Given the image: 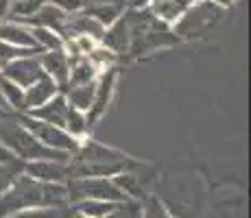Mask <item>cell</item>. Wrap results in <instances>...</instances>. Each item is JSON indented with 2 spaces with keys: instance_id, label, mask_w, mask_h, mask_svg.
I'll use <instances>...</instances> for the list:
<instances>
[{
  "instance_id": "7c38bea8",
  "label": "cell",
  "mask_w": 251,
  "mask_h": 218,
  "mask_svg": "<svg viewBox=\"0 0 251 218\" xmlns=\"http://www.w3.org/2000/svg\"><path fill=\"white\" fill-rule=\"evenodd\" d=\"M68 109H70V103L66 100L64 92H59V94H55L50 100H48V103L42 105V107L31 109V111H24V114H28L31 118L42 120V122H50V124H55V127L64 129Z\"/></svg>"
},
{
  "instance_id": "7402d4cb",
  "label": "cell",
  "mask_w": 251,
  "mask_h": 218,
  "mask_svg": "<svg viewBox=\"0 0 251 218\" xmlns=\"http://www.w3.org/2000/svg\"><path fill=\"white\" fill-rule=\"evenodd\" d=\"M123 205V203H112V201H94V198H90V201H79L75 203V210L76 214L85 216V218H105L107 214H112L114 210H118V207Z\"/></svg>"
},
{
  "instance_id": "f1b7e54d",
  "label": "cell",
  "mask_w": 251,
  "mask_h": 218,
  "mask_svg": "<svg viewBox=\"0 0 251 218\" xmlns=\"http://www.w3.org/2000/svg\"><path fill=\"white\" fill-rule=\"evenodd\" d=\"M24 55H37V50H28V48H18V46H11V44H7V42L0 40V68L7 66L9 61L18 59V57H24Z\"/></svg>"
},
{
  "instance_id": "ab89813d",
  "label": "cell",
  "mask_w": 251,
  "mask_h": 218,
  "mask_svg": "<svg viewBox=\"0 0 251 218\" xmlns=\"http://www.w3.org/2000/svg\"><path fill=\"white\" fill-rule=\"evenodd\" d=\"M151 2H155V0H151Z\"/></svg>"
},
{
  "instance_id": "ac0fdd59",
  "label": "cell",
  "mask_w": 251,
  "mask_h": 218,
  "mask_svg": "<svg viewBox=\"0 0 251 218\" xmlns=\"http://www.w3.org/2000/svg\"><path fill=\"white\" fill-rule=\"evenodd\" d=\"M100 72L88 61V57H75L70 59V72H68V85H83V83H92V81L99 79Z\"/></svg>"
},
{
  "instance_id": "5bb4252c",
  "label": "cell",
  "mask_w": 251,
  "mask_h": 218,
  "mask_svg": "<svg viewBox=\"0 0 251 218\" xmlns=\"http://www.w3.org/2000/svg\"><path fill=\"white\" fill-rule=\"evenodd\" d=\"M55 94H59V85H57L50 76L44 74L42 79H37L35 83L24 90V111L42 107V105L48 103Z\"/></svg>"
},
{
  "instance_id": "f35d334b",
  "label": "cell",
  "mask_w": 251,
  "mask_h": 218,
  "mask_svg": "<svg viewBox=\"0 0 251 218\" xmlns=\"http://www.w3.org/2000/svg\"><path fill=\"white\" fill-rule=\"evenodd\" d=\"M0 107H4V103H2V94H0Z\"/></svg>"
},
{
  "instance_id": "e0dca14e",
  "label": "cell",
  "mask_w": 251,
  "mask_h": 218,
  "mask_svg": "<svg viewBox=\"0 0 251 218\" xmlns=\"http://www.w3.org/2000/svg\"><path fill=\"white\" fill-rule=\"evenodd\" d=\"M192 2L195 0H155V2H151L149 9L160 22H164L166 26H173L192 7Z\"/></svg>"
},
{
  "instance_id": "83f0119b",
  "label": "cell",
  "mask_w": 251,
  "mask_h": 218,
  "mask_svg": "<svg viewBox=\"0 0 251 218\" xmlns=\"http://www.w3.org/2000/svg\"><path fill=\"white\" fill-rule=\"evenodd\" d=\"M24 172V162L20 159H11V162L0 164V196L11 188V183Z\"/></svg>"
},
{
  "instance_id": "30bf717a",
  "label": "cell",
  "mask_w": 251,
  "mask_h": 218,
  "mask_svg": "<svg viewBox=\"0 0 251 218\" xmlns=\"http://www.w3.org/2000/svg\"><path fill=\"white\" fill-rule=\"evenodd\" d=\"M37 59H40V66H42V70H44V74L50 76V79L59 85V92H64L66 85H68V72H70V57L66 55L64 48L42 50V52H37Z\"/></svg>"
},
{
  "instance_id": "d6a6232c",
  "label": "cell",
  "mask_w": 251,
  "mask_h": 218,
  "mask_svg": "<svg viewBox=\"0 0 251 218\" xmlns=\"http://www.w3.org/2000/svg\"><path fill=\"white\" fill-rule=\"evenodd\" d=\"M151 0H127V9H149Z\"/></svg>"
},
{
  "instance_id": "836d02e7",
  "label": "cell",
  "mask_w": 251,
  "mask_h": 218,
  "mask_svg": "<svg viewBox=\"0 0 251 218\" xmlns=\"http://www.w3.org/2000/svg\"><path fill=\"white\" fill-rule=\"evenodd\" d=\"M11 159H18L16 155H13L11 151H9L4 144H0V164H4V162H11Z\"/></svg>"
},
{
  "instance_id": "8992f818",
  "label": "cell",
  "mask_w": 251,
  "mask_h": 218,
  "mask_svg": "<svg viewBox=\"0 0 251 218\" xmlns=\"http://www.w3.org/2000/svg\"><path fill=\"white\" fill-rule=\"evenodd\" d=\"M68 203L79 201H112V203H129V198L116 188L112 177H76L66 181Z\"/></svg>"
},
{
  "instance_id": "484cf974",
  "label": "cell",
  "mask_w": 251,
  "mask_h": 218,
  "mask_svg": "<svg viewBox=\"0 0 251 218\" xmlns=\"http://www.w3.org/2000/svg\"><path fill=\"white\" fill-rule=\"evenodd\" d=\"M85 13H90L96 22H100L103 26H109L114 20H118L120 16L125 13L123 7H116L112 2H105V4H94V7H85Z\"/></svg>"
},
{
  "instance_id": "d590c367",
  "label": "cell",
  "mask_w": 251,
  "mask_h": 218,
  "mask_svg": "<svg viewBox=\"0 0 251 218\" xmlns=\"http://www.w3.org/2000/svg\"><path fill=\"white\" fill-rule=\"evenodd\" d=\"M127 218H140V207L136 203H127Z\"/></svg>"
},
{
  "instance_id": "7a4b0ae2",
  "label": "cell",
  "mask_w": 251,
  "mask_h": 218,
  "mask_svg": "<svg viewBox=\"0 0 251 218\" xmlns=\"http://www.w3.org/2000/svg\"><path fill=\"white\" fill-rule=\"evenodd\" d=\"M136 168H140V164L129 159L125 153L85 138L79 142V148L68 159V179L114 177V174L136 170Z\"/></svg>"
},
{
  "instance_id": "8fae6325",
  "label": "cell",
  "mask_w": 251,
  "mask_h": 218,
  "mask_svg": "<svg viewBox=\"0 0 251 218\" xmlns=\"http://www.w3.org/2000/svg\"><path fill=\"white\" fill-rule=\"evenodd\" d=\"M24 174L48 183H66L68 164L55 162V159H33V162H24Z\"/></svg>"
},
{
  "instance_id": "1f68e13d",
  "label": "cell",
  "mask_w": 251,
  "mask_h": 218,
  "mask_svg": "<svg viewBox=\"0 0 251 218\" xmlns=\"http://www.w3.org/2000/svg\"><path fill=\"white\" fill-rule=\"evenodd\" d=\"M50 2L57 4V7H59L61 11H66V13H76V11H81V9L85 7L83 0H50Z\"/></svg>"
},
{
  "instance_id": "9c48e42d",
  "label": "cell",
  "mask_w": 251,
  "mask_h": 218,
  "mask_svg": "<svg viewBox=\"0 0 251 218\" xmlns=\"http://www.w3.org/2000/svg\"><path fill=\"white\" fill-rule=\"evenodd\" d=\"M0 76L13 81V83L20 85L22 90H26L28 85H33L37 79L44 76V70H42L37 55H24V57H18V59L9 61L7 66L0 68Z\"/></svg>"
},
{
  "instance_id": "ffe728a7",
  "label": "cell",
  "mask_w": 251,
  "mask_h": 218,
  "mask_svg": "<svg viewBox=\"0 0 251 218\" xmlns=\"http://www.w3.org/2000/svg\"><path fill=\"white\" fill-rule=\"evenodd\" d=\"M0 94H2L4 109L9 114H24V90L20 85L0 76Z\"/></svg>"
},
{
  "instance_id": "9a60e30c",
  "label": "cell",
  "mask_w": 251,
  "mask_h": 218,
  "mask_svg": "<svg viewBox=\"0 0 251 218\" xmlns=\"http://www.w3.org/2000/svg\"><path fill=\"white\" fill-rule=\"evenodd\" d=\"M68 20V13L61 11L57 4H52L50 0H46L44 4H42V9L35 13V16L31 18V20H26L24 24L26 26H44V28H50V31H55L57 35L61 37V31H64V24Z\"/></svg>"
},
{
  "instance_id": "603a6c76",
  "label": "cell",
  "mask_w": 251,
  "mask_h": 218,
  "mask_svg": "<svg viewBox=\"0 0 251 218\" xmlns=\"http://www.w3.org/2000/svg\"><path fill=\"white\" fill-rule=\"evenodd\" d=\"M44 2L46 0H11L9 2V20L24 24L40 11Z\"/></svg>"
},
{
  "instance_id": "60d3db41",
  "label": "cell",
  "mask_w": 251,
  "mask_h": 218,
  "mask_svg": "<svg viewBox=\"0 0 251 218\" xmlns=\"http://www.w3.org/2000/svg\"><path fill=\"white\" fill-rule=\"evenodd\" d=\"M195 2H199V0H195Z\"/></svg>"
},
{
  "instance_id": "2e32d148",
  "label": "cell",
  "mask_w": 251,
  "mask_h": 218,
  "mask_svg": "<svg viewBox=\"0 0 251 218\" xmlns=\"http://www.w3.org/2000/svg\"><path fill=\"white\" fill-rule=\"evenodd\" d=\"M0 40L11 44V46L18 48H28V50H37L35 42L31 37V31H28L26 24H20L16 20H2L0 22ZM40 52V50H37Z\"/></svg>"
},
{
  "instance_id": "d6986e66",
  "label": "cell",
  "mask_w": 251,
  "mask_h": 218,
  "mask_svg": "<svg viewBox=\"0 0 251 218\" xmlns=\"http://www.w3.org/2000/svg\"><path fill=\"white\" fill-rule=\"evenodd\" d=\"M112 181L116 183L120 192H123L127 198H136V201H142L144 198V186H142V177L136 172V170H127V172H120V174H114Z\"/></svg>"
},
{
  "instance_id": "4316f807",
  "label": "cell",
  "mask_w": 251,
  "mask_h": 218,
  "mask_svg": "<svg viewBox=\"0 0 251 218\" xmlns=\"http://www.w3.org/2000/svg\"><path fill=\"white\" fill-rule=\"evenodd\" d=\"M88 61L99 72H105V70H109V68H116V64H118V55L112 52L109 48H105L103 44H99V46L88 55Z\"/></svg>"
},
{
  "instance_id": "6da1fadb",
  "label": "cell",
  "mask_w": 251,
  "mask_h": 218,
  "mask_svg": "<svg viewBox=\"0 0 251 218\" xmlns=\"http://www.w3.org/2000/svg\"><path fill=\"white\" fill-rule=\"evenodd\" d=\"M64 205H68L66 183L40 181L22 172L0 196V216L16 214L22 210H48V207L61 210Z\"/></svg>"
},
{
  "instance_id": "8d00e7d4",
  "label": "cell",
  "mask_w": 251,
  "mask_h": 218,
  "mask_svg": "<svg viewBox=\"0 0 251 218\" xmlns=\"http://www.w3.org/2000/svg\"><path fill=\"white\" fill-rule=\"evenodd\" d=\"M212 2H214V4H219V7H223V9H225V7H229L231 2H236V0H212Z\"/></svg>"
},
{
  "instance_id": "5b68a950",
  "label": "cell",
  "mask_w": 251,
  "mask_h": 218,
  "mask_svg": "<svg viewBox=\"0 0 251 218\" xmlns=\"http://www.w3.org/2000/svg\"><path fill=\"white\" fill-rule=\"evenodd\" d=\"M223 7L214 4L212 0H199L192 2V7L173 24V33L177 40H197L205 37L223 18Z\"/></svg>"
},
{
  "instance_id": "cb8c5ba5",
  "label": "cell",
  "mask_w": 251,
  "mask_h": 218,
  "mask_svg": "<svg viewBox=\"0 0 251 218\" xmlns=\"http://www.w3.org/2000/svg\"><path fill=\"white\" fill-rule=\"evenodd\" d=\"M31 31V37L35 42L37 50H57V48H64V40L57 35L55 31L50 28H44V26H28Z\"/></svg>"
},
{
  "instance_id": "3957f363",
  "label": "cell",
  "mask_w": 251,
  "mask_h": 218,
  "mask_svg": "<svg viewBox=\"0 0 251 218\" xmlns=\"http://www.w3.org/2000/svg\"><path fill=\"white\" fill-rule=\"evenodd\" d=\"M125 20L129 28V50L127 55L142 57L160 48L175 46L177 37L171 26H166L151 13V9H125Z\"/></svg>"
},
{
  "instance_id": "d4e9b609",
  "label": "cell",
  "mask_w": 251,
  "mask_h": 218,
  "mask_svg": "<svg viewBox=\"0 0 251 218\" xmlns=\"http://www.w3.org/2000/svg\"><path fill=\"white\" fill-rule=\"evenodd\" d=\"M64 129L68 131V133L75 140H79V142H81V140H85V138H88V133H90V124H88V118H85V114H83V111H79V109H75L70 105L68 116H66Z\"/></svg>"
},
{
  "instance_id": "e575fe53",
  "label": "cell",
  "mask_w": 251,
  "mask_h": 218,
  "mask_svg": "<svg viewBox=\"0 0 251 218\" xmlns=\"http://www.w3.org/2000/svg\"><path fill=\"white\" fill-rule=\"evenodd\" d=\"M9 2L11 0H0V22L9 20Z\"/></svg>"
},
{
  "instance_id": "74e56055",
  "label": "cell",
  "mask_w": 251,
  "mask_h": 218,
  "mask_svg": "<svg viewBox=\"0 0 251 218\" xmlns=\"http://www.w3.org/2000/svg\"><path fill=\"white\" fill-rule=\"evenodd\" d=\"M7 116H9V111L4 109V107H0V120H2V118H7Z\"/></svg>"
},
{
  "instance_id": "4fadbf2b",
  "label": "cell",
  "mask_w": 251,
  "mask_h": 218,
  "mask_svg": "<svg viewBox=\"0 0 251 218\" xmlns=\"http://www.w3.org/2000/svg\"><path fill=\"white\" fill-rule=\"evenodd\" d=\"M105 48H109L112 52H116L118 57H125L129 50V28H127V20H125V13L114 20L109 26H105L100 42Z\"/></svg>"
},
{
  "instance_id": "52a82bcc",
  "label": "cell",
  "mask_w": 251,
  "mask_h": 218,
  "mask_svg": "<svg viewBox=\"0 0 251 218\" xmlns=\"http://www.w3.org/2000/svg\"><path fill=\"white\" fill-rule=\"evenodd\" d=\"M13 116H16L18 122H20L24 129L31 131L44 146L55 148V151L66 153V155H72L79 148V140L72 138L66 129L55 127V124H50V122H42V120H37V118H31L28 114H13Z\"/></svg>"
},
{
  "instance_id": "f546056e",
  "label": "cell",
  "mask_w": 251,
  "mask_h": 218,
  "mask_svg": "<svg viewBox=\"0 0 251 218\" xmlns=\"http://www.w3.org/2000/svg\"><path fill=\"white\" fill-rule=\"evenodd\" d=\"M0 218H61V210L57 207H48V210H22L16 214L0 216Z\"/></svg>"
},
{
  "instance_id": "44dd1931",
  "label": "cell",
  "mask_w": 251,
  "mask_h": 218,
  "mask_svg": "<svg viewBox=\"0 0 251 218\" xmlns=\"http://www.w3.org/2000/svg\"><path fill=\"white\" fill-rule=\"evenodd\" d=\"M94 87H96V81H92V83H83V85H72V87H66L64 90V96L75 109L88 114V109L92 105V98H94Z\"/></svg>"
},
{
  "instance_id": "277c9868",
  "label": "cell",
  "mask_w": 251,
  "mask_h": 218,
  "mask_svg": "<svg viewBox=\"0 0 251 218\" xmlns=\"http://www.w3.org/2000/svg\"><path fill=\"white\" fill-rule=\"evenodd\" d=\"M0 144L9 148L20 162H33V159H55V162L68 164L70 155L48 148L28 129H24L13 114L0 120Z\"/></svg>"
},
{
  "instance_id": "4dcf8cb0",
  "label": "cell",
  "mask_w": 251,
  "mask_h": 218,
  "mask_svg": "<svg viewBox=\"0 0 251 218\" xmlns=\"http://www.w3.org/2000/svg\"><path fill=\"white\" fill-rule=\"evenodd\" d=\"M140 218H171V214L164 210L157 198H149L144 203V210H140Z\"/></svg>"
},
{
  "instance_id": "ba28073f",
  "label": "cell",
  "mask_w": 251,
  "mask_h": 218,
  "mask_svg": "<svg viewBox=\"0 0 251 218\" xmlns=\"http://www.w3.org/2000/svg\"><path fill=\"white\" fill-rule=\"evenodd\" d=\"M116 81H118V70H116V68H109V70L100 72L99 79H96L94 98H92V105H90L88 114H85L90 129L94 127V124L105 116V111H107L109 103H112L114 90H116Z\"/></svg>"
}]
</instances>
